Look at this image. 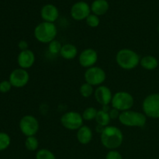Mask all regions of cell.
<instances>
[{
	"label": "cell",
	"instance_id": "obj_1",
	"mask_svg": "<svg viewBox=\"0 0 159 159\" xmlns=\"http://www.w3.org/2000/svg\"><path fill=\"white\" fill-rule=\"evenodd\" d=\"M101 143L108 150H116L124 141V134L120 128L115 126H107L101 132Z\"/></svg>",
	"mask_w": 159,
	"mask_h": 159
},
{
	"label": "cell",
	"instance_id": "obj_2",
	"mask_svg": "<svg viewBox=\"0 0 159 159\" xmlns=\"http://www.w3.org/2000/svg\"><path fill=\"white\" fill-rule=\"evenodd\" d=\"M140 61L138 53L129 48L120 50L116 55V64L124 70L134 69L140 64Z\"/></svg>",
	"mask_w": 159,
	"mask_h": 159
},
{
	"label": "cell",
	"instance_id": "obj_3",
	"mask_svg": "<svg viewBox=\"0 0 159 159\" xmlns=\"http://www.w3.org/2000/svg\"><path fill=\"white\" fill-rule=\"evenodd\" d=\"M57 30L54 23L42 22L35 27L34 31V37L37 41L42 43H49L55 40Z\"/></svg>",
	"mask_w": 159,
	"mask_h": 159
},
{
	"label": "cell",
	"instance_id": "obj_4",
	"mask_svg": "<svg viewBox=\"0 0 159 159\" xmlns=\"http://www.w3.org/2000/svg\"><path fill=\"white\" fill-rule=\"evenodd\" d=\"M118 120L121 124L128 127H143L147 123V116L144 113L131 110L120 112Z\"/></svg>",
	"mask_w": 159,
	"mask_h": 159
},
{
	"label": "cell",
	"instance_id": "obj_5",
	"mask_svg": "<svg viewBox=\"0 0 159 159\" xmlns=\"http://www.w3.org/2000/svg\"><path fill=\"white\" fill-rule=\"evenodd\" d=\"M134 103V99L130 93L126 91H120L113 96L111 101L112 108L120 112L130 110Z\"/></svg>",
	"mask_w": 159,
	"mask_h": 159
},
{
	"label": "cell",
	"instance_id": "obj_6",
	"mask_svg": "<svg viewBox=\"0 0 159 159\" xmlns=\"http://www.w3.org/2000/svg\"><path fill=\"white\" fill-rule=\"evenodd\" d=\"M142 110L147 117L159 119V93H152L144 98Z\"/></svg>",
	"mask_w": 159,
	"mask_h": 159
},
{
	"label": "cell",
	"instance_id": "obj_7",
	"mask_svg": "<svg viewBox=\"0 0 159 159\" xmlns=\"http://www.w3.org/2000/svg\"><path fill=\"white\" fill-rule=\"evenodd\" d=\"M84 120L82 114L76 111H68L61 117V124L65 129L69 130H78L83 126Z\"/></svg>",
	"mask_w": 159,
	"mask_h": 159
},
{
	"label": "cell",
	"instance_id": "obj_8",
	"mask_svg": "<svg viewBox=\"0 0 159 159\" xmlns=\"http://www.w3.org/2000/svg\"><path fill=\"white\" fill-rule=\"evenodd\" d=\"M85 82L93 86H99L105 82L107 79L106 71L100 67L93 66L87 68L84 74Z\"/></svg>",
	"mask_w": 159,
	"mask_h": 159
},
{
	"label": "cell",
	"instance_id": "obj_9",
	"mask_svg": "<svg viewBox=\"0 0 159 159\" xmlns=\"http://www.w3.org/2000/svg\"><path fill=\"white\" fill-rule=\"evenodd\" d=\"M40 125L37 118L32 115L23 116L20 121V129L26 137L35 136L38 132Z\"/></svg>",
	"mask_w": 159,
	"mask_h": 159
},
{
	"label": "cell",
	"instance_id": "obj_10",
	"mask_svg": "<svg viewBox=\"0 0 159 159\" xmlns=\"http://www.w3.org/2000/svg\"><path fill=\"white\" fill-rule=\"evenodd\" d=\"M30 80V75L26 69L17 68L12 71L9 75V82L11 85L16 88H23Z\"/></svg>",
	"mask_w": 159,
	"mask_h": 159
},
{
	"label": "cell",
	"instance_id": "obj_11",
	"mask_svg": "<svg viewBox=\"0 0 159 159\" xmlns=\"http://www.w3.org/2000/svg\"><path fill=\"white\" fill-rule=\"evenodd\" d=\"M98 58L99 55L96 50L93 48H86L79 55V62L81 66L87 69L94 66L97 62Z\"/></svg>",
	"mask_w": 159,
	"mask_h": 159
},
{
	"label": "cell",
	"instance_id": "obj_12",
	"mask_svg": "<svg viewBox=\"0 0 159 159\" xmlns=\"http://www.w3.org/2000/svg\"><path fill=\"white\" fill-rule=\"evenodd\" d=\"M91 12V8L88 3L80 1L75 3L71 9V16L75 20L80 21L85 20Z\"/></svg>",
	"mask_w": 159,
	"mask_h": 159
},
{
	"label": "cell",
	"instance_id": "obj_13",
	"mask_svg": "<svg viewBox=\"0 0 159 159\" xmlns=\"http://www.w3.org/2000/svg\"><path fill=\"white\" fill-rule=\"evenodd\" d=\"M113 93L109 87L105 85H99L96 89L94 93L96 102L102 106H108L111 103L113 99Z\"/></svg>",
	"mask_w": 159,
	"mask_h": 159
},
{
	"label": "cell",
	"instance_id": "obj_14",
	"mask_svg": "<svg viewBox=\"0 0 159 159\" xmlns=\"http://www.w3.org/2000/svg\"><path fill=\"white\" fill-rule=\"evenodd\" d=\"M35 60V54L30 49L22 51L19 54L18 57H17V62H18L19 66L26 70L30 68L34 65Z\"/></svg>",
	"mask_w": 159,
	"mask_h": 159
},
{
	"label": "cell",
	"instance_id": "obj_15",
	"mask_svg": "<svg viewBox=\"0 0 159 159\" xmlns=\"http://www.w3.org/2000/svg\"><path fill=\"white\" fill-rule=\"evenodd\" d=\"M40 16L43 21L54 23L59 16V11L54 5L48 4L42 7L40 10Z\"/></svg>",
	"mask_w": 159,
	"mask_h": 159
},
{
	"label": "cell",
	"instance_id": "obj_16",
	"mask_svg": "<svg viewBox=\"0 0 159 159\" xmlns=\"http://www.w3.org/2000/svg\"><path fill=\"white\" fill-rule=\"evenodd\" d=\"M76 138L78 141L82 144H88L92 141L93 133L92 129L89 126L83 125L77 130Z\"/></svg>",
	"mask_w": 159,
	"mask_h": 159
},
{
	"label": "cell",
	"instance_id": "obj_17",
	"mask_svg": "<svg viewBox=\"0 0 159 159\" xmlns=\"http://www.w3.org/2000/svg\"><path fill=\"white\" fill-rule=\"evenodd\" d=\"M109 7H110V6H109V3L107 0H95L90 6L93 13L98 16L107 13Z\"/></svg>",
	"mask_w": 159,
	"mask_h": 159
},
{
	"label": "cell",
	"instance_id": "obj_18",
	"mask_svg": "<svg viewBox=\"0 0 159 159\" xmlns=\"http://www.w3.org/2000/svg\"><path fill=\"white\" fill-rule=\"evenodd\" d=\"M60 55L66 60H72L78 55V48L72 43H65L62 45Z\"/></svg>",
	"mask_w": 159,
	"mask_h": 159
},
{
	"label": "cell",
	"instance_id": "obj_19",
	"mask_svg": "<svg viewBox=\"0 0 159 159\" xmlns=\"http://www.w3.org/2000/svg\"><path fill=\"white\" fill-rule=\"evenodd\" d=\"M140 65L144 69L152 71L158 66V61L155 57L152 55H145L141 58Z\"/></svg>",
	"mask_w": 159,
	"mask_h": 159
},
{
	"label": "cell",
	"instance_id": "obj_20",
	"mask_svg": "<svg viewBox=\"0 0 159 159\" xmlns=\"http://www.w3.org/2000/svg\"><path fill=\"white\" fill-rule=\"evenodd\" d=\"M110 120V116L109 114V112L104 111L103 110H98L97 115L96 117V121L99 126H101L102 127H106L109 126Z\"/></svg>",
	"mask_w": 159,
	"mask_h": 159
},
{
	"label": "cell",
	"instance_id": "obj_21",
	"mask_svg": "<svg viewBox=\"0 0 159 159\" xmlns=\"http://www.w3.org/2000/svg\"><path fill=\"white\" fill-rule=\"evenodd\" d=\"M25 147L28 151H30V152L37 151L39 147V142L37 138L35 136L26 137V139L25 141Z\"/></svg>",
	"mask_w": 159,
	"mask_h": 159
},
{
	"label": "cell",
	"instance_id": "obj_22",
	"mask_svg": "<svg viewBox=\"0 0 159 159\" xmlns=\"http://www.w3.org/2000/svg\"><path fill=\"white\" fill-rule=\"evenodd\" d=\"M79 93H80L81 96L84 98H89L90 96H93L94 94L95 91L93 86L90 84L85 82L82 84L79 89Z\"/></svg>",
	"mask_w": 159,
	"mask_h": 159
},
{
	"label": "cell",
	"instance_id": "obj_23",
	"mask_svg": "<svg viewBox=\"0 0 159 159\" xmlns=\"http://www.w3.org/2000/svg\"><path fill=\"white\" fill-rule=\"evenodd\" d=\"M98 110H96L95 107H87L82 113V116L83 117L84 120L91 121L93 120H96V115H97Z\"/></svg>",
	"mask_w": 159,
	"mask_h": 159
},
{
	"label": "cell",
	"instance_id": "obj_24",
	"mask_svg": "<svg viewBox=\"0 0 159 159\" xmlns=\"http://www.w3.org/2000/svg\"><path fill=\"white\" fill-rule=\"evenodd\" d=\"M36 159H56L52 152L46 148L40 149L36 154Z\"/></svg>",
	"mask_w": 159,
	"mask_h": 159
},
{
	"label": "cell",
	"instance_id": "obj_25",
	"mask_svg": "<svg viewBox=\"0 0 159 159\" xmlns=\"http://www.w3.org/2000/svg\"><path fill=\"white\" fill-rule=\"evenodd\" d=\"M62 45L61 42L57 40H54L48 43V50L50 53L52 54H60V51L61 50Z\"/></svg>",
	"mask_w": 159,
	"mask_h": 159
},
{
	"label": "cell",
	"instance_id": "obj_26",
	"mask_svg": "<svg viewBox=\"0 0 159 159\" xmlns=\"http://www.w3.org/2000/svg\"><path fill=\"white\" fill-rule=\"evenodd\" d=\"M10 138L7 134L0 132V151L7 148L10 144Z\"/></svg>",
	"mask_w": 159,
	"mask_h": 159
},
{
	"label": "cell",
	"instance_id": "obj_27",
	"mask_svg": "<svg viewBox=\"0 0 159 159\" xmlns=\"http://www.w3.org/2000/svg\"><path fill=\"white\" fill-rule=\"evenodd\" d=\"M85 21H86V24L92 28L97 27L99 25V23H100L99 16L93 13L90 14V15L85 19Z\"/></svg>",
	"mask_w": 159,
	"mask_h": 159
},
{
	"label": "cell",
	"instance_id": "obj_28",
	"mask_svg": "<svg viewBox=\"0 0 159 159\" xmlns=\"http://www.w3.org/2000/svg\"><path fill=\"white\" fill-rule=\"evenodd\" d=\"M106 159H123V157L116 150H110L106 155Z\"/></svg>",
	"mask_w": 159,
	"mask_h": 159
},
{
	"label": "cell",
	"instance_id": "obj_29",
	"mask_svg": "<svg viewBox=\"0 0 159 159\" xmlns=\"http://www.w3.org/2000/svg\"><path fill=\"white\" fill-rule=\"evenodd\" d=\"M12 85L9 81H2L0 82V92L2 93H6L11 89Z\"/></svg>",
	"mask_w": 159,
	"mask_h": 159
},
{
	"label": "cell",
	"instance_id": "obj_30",
	"mask_svg": "<svg viewBox=\"0 0 159 159\" xmlns=\"http://www.w3.org/2000/svg\"><path fill=\"white\" fill-rule=\"evenodd\" d=\"M109 114H110V119L111 120L118 119V118H119L120 114V112L118 111V110H116V109L112 108L111 110H110V111H109Z\"/></svg>",
	"mask_w": 159,
	"mask_h": 159
},
{
	"label": "cell",
	"instance_id": "obj_31",
	"mask_svg": "<svg viewBox=\"0 0 159 159\" xmlns=\"http://www.w3.org/2000/svg\"><path fill=\"white\" fill-rule=\"evenodd\" d=\"M18 47L20 50L22 51H26V50H28V48H29V45H28L27 41L23 40H20L18 43Z\"/></svg>",
	"mask_w": 159,
	"mask_h": 159
},
{
	"label": "cell",
	"instance_id": "obj_32",
	"mask_svg": "<svg viewBox=\"0 0 159 159\" xmlns=\"http://www.w3.org/2000/svg\"><path fill=\"white\" fill-rule=\"evenodd\" d=\"M158 33H159V24H158Z\"/></svg>",
	"mask_w": 159,
	"mask_h": 159
},
{
	"label": "cell",
	"instance_id": "obj_33",
	"mask_svg": "<svg viewBox=\"0 0 159 159\" xmlns=\"http://www.w3.org/2000/svg\"><path fill=\"white\" fill-rule=\"evenodd\" d=\"M158 159H159V158H158Z\"/></svg>",
	"mask_w": 159,
	"mask_h": 159
}]
</instances>
